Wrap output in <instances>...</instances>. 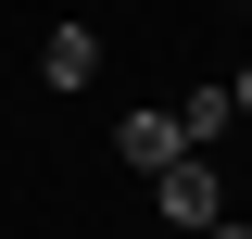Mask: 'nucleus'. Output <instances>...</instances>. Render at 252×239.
Returning a JSON list of instances; mask_svg holds the SVG:
<instances>
[{
    "mask_svg": "<svg viewBox=\"0 0 252 239\" xmlns=\"http://www.w3.org/2000/svg\"><path fill=\"white\" fill-rule=\"evenodd\" d=\"M152 202H164V227H189V239H202V227H227V189H215V164H202V151H189V164H164V177H152Z\"/></svg>",
    "mask_w": 252,
    "mask_h": 239,
    "instance_id": "obj_1",
    "label": "nucleus"
},
{
    "mask_svg": "<svg viewBox=\"0 0 252 239\" xmlns=\"http://www.w3.org/2000/svg\"><path fill=\"white\" fill-rule=\"evenodd\" d=\"M227 101H240V114H252V63H240V76H227Z\"/></svg>",
    "mask_w": 252,
    "mask_h": 239,
    "instance_id": "obj_5",
    "label": "nucleus"
},
{
    "mask_svg": "<svg viewBox=\"0 0 252 239\" xmlns=\"http://www.w3.org/2000/svg\"><path fill=\"white\" fill-rule=\"evenodd\" d=\"M38 76H51V89H89V76H101V38L89 26H51V38H38Z\"/></svg>",
    "mask_w": 252,
    "mask_h": 239,
    "instance_id": "obj_3",
    "label": "nucleus"
},
{
    "mask_svg": "<svg viewBox=\"0 0 252 239\" xmlns=\"http://www.w3.org/2000/svg\"><path fill=\"white\" fill-rule=\"evenodd\" d=\"M114 151L139 164V177H164V164H189V139H177V114H126V126H114Z\"/></svg>",
    "mask_w": 252,
    "mask_h": 239,
    "instance_id": "obj_2",
    "label": "nucleus"
},
{
    "mask_svg": "<svg viewBox=\"0 0 252 239\" xmlns=\"http://www.w3.org/2000/svg\"><path fill=\"white\" fill-rule=\"evenodd\" d=\"M202 239H252V227H240V214H227V227H202Z\"/></svg>",
    "mask_w": 252,
    "mask_h": 239,
    "instance_id": "obj_6",
    "label": "nucleus"
},
{
    "mask_svg": "<svg viewBox=\"0 0 252 239\" xmlns=\"http://www.w3.org/2000/svg\"><path fill=\"white\" fill-rule=\"evenodd\" d=\"M227 114H240L227 89H189V101H177V139H189V151H215V139H227Z\"/></svg>",
    "mask_w": 252,
    "mask_h": 239,
    "instance_id": "obj_4",
    "label": "nucleus"
}]
</instances>
